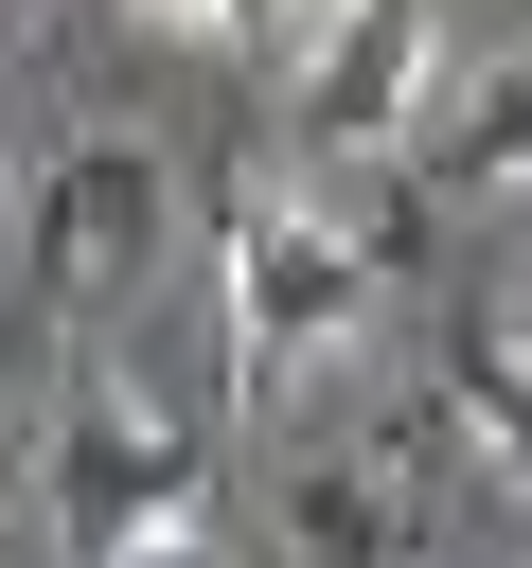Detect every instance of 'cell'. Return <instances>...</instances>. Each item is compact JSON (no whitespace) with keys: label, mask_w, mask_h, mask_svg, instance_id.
<instances>
[{"label":"cell","mask_w":532,"mask_h":568,"mask_svg":"<svg viewBox=\"0 0 532 568\" xmlns=\"http://www.w3.org/2000/svg\"><path fill=\"white\" fill-rule=\"evenodd\" d=\"M372 284H390V231L337 195V160L248 178V195H231V390L266 408V390L337 373L355 320H372Z\"/></svg>","instance_id":"cell-1"},{"label":"cell","mask_w":532,"mask_h":568,"mask_svg":"<svg viewBox=\"0 0 532 568\" xmlns=\"http://www.w3.org/2000/svg\"><path fill=\"white\" fill-rule=\"evenodd\" d=\"M461 89V36L426 18V0H337L319 36H301V89H284V124H301V160H408L426 142V106Z\"/></svg>","instance_id":"cell-2"},{"label":"cell","mask_w":532,"mask_h":568,"mask_svg":"<svg viewBox=\"0 0 532 568\" xmlns=\"http://www.w3.org/2000/svg\"><path fill=\"white\" fill-rule=\"evenodd\" d=\"M53 532L71 550H213V479H195V444H177V408H142V390H71V426H53Z\"/></svg>","instance_id":"cell-3"},{"label":"cell","mask_w":532,"mask_h":568,"mask_svg":"<svg viewBox=\"0 0 532 568\" xmlns=\"http://www.w3.org/2000/svg\"><path fill=\"white\" fill-rule=\"evenodd\" d=\"M160 248V160L142 142H71L53 178H35V266H53V302H89L106 266H142Z\"/></svg>","instance_id":"cell-4"},{"label":"cell","mask_w":532,"mask_h":568,"mask_svg":"<svg viewBox=\"0 0 532 568\" xmlns=\"http://www.w3.org/2000/svg\"><path fill=\"white\" fill-rule=\"evenodd\" d=\"M443 426H479V462L532 497V355H514L497 320H461V337H443Z\"/></svg>","instance_id":"cell-5"},{"label":"cell","mask_w":532,"mask_h":568,"mask_svg":"<svg viewBox=\"0 0 532 568\" xmlns=\"http://www.w3.org/2000/svg\"><path fill=\"white\" fill-rule=\"evenodd\" d=\"M443 195H532V53H497L443 124Z\"/></svg>","instance_id":"cell-6"},{"label":"cell","mask_w":532,"mask_h":568,"mask_svg":"<svg viewBox=\"0 0 532 568\" xmlns=\"http://www.w3.org/2000/svg\"><path fill=\"white\" fill-rule=\"evenodd\" d=\"M124 18H142V36H231L248 0H124Z\"/></svg>","instance_id":"cell-7"},{"label":"cell","mask_w":532,"mask_h":568,"mask_svg":"<svg viewBox=\"0 0 532 568\" xmlns=\"http://www.w3.org/2000/svg\"><path fill=\"white\" fill-rule=\"evenodd\" d=\"M248 18H266V36H319V18H337V0H248Z\"/></svg>","instance_id":"cell-8"},{"label":"cell","mask_w":532,"mask_h":568,"mask_svg":"<svg viewBox=\"0 0 532 568\" xmlns=\"http://www.w3.org/2000/svg\"><path fill=\"white\" fill-rule=\"evenodd\" d=\"M18 18H35V0H0V36H18Z\"/></svg>","instance_id":"cell-9"}]
</instances>
